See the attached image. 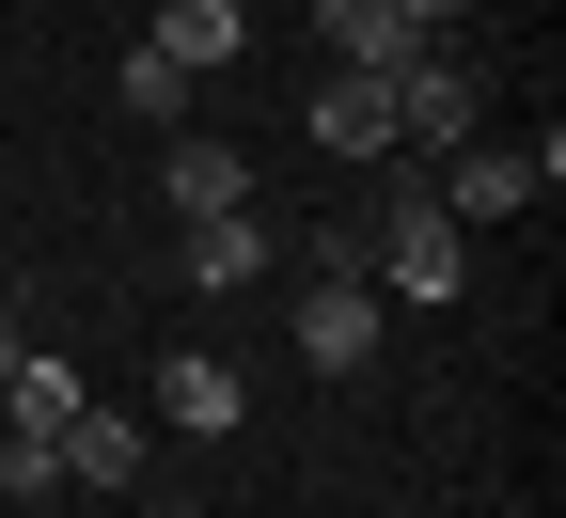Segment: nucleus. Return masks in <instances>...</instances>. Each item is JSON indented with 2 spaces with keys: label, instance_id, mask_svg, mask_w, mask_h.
I'll use <instances>...</instances> for the list:
<instances>
[{
  "label": "nucleus",
  "instance_id": "nucleus-11",
  "mask_svg": "<svg viewBox=\"0 0 566 518\" xmlns=\"http://www.w3.org/2000/svg\"><path fill=\"white\" fill-rule=\"evenodd\" d=\"M268 252H283V236H268V204H221V220H189V252H174V267H189V283H268Z\"/></svg>",
  "mask_w": 566,
  "mask_h": 518
},
{
  "label": "nucleus",
  "instance_id": "nucleus-8",
  "mask_svg": "<svg viewBox=\"0 0 566 518\" xmlns=\"http://www.w3.org/2000/svg\"><path fill=\"white\" fill-rule=\"evenodd\" d=\"M315 47H331V63H363V80H394L424 32H409V0H315Z\"/></svg>",
  "mask_w": 566,
  "mask_h": 518
},
{
  "label": "nucleus",
  "instance_id": "nucleus-10",
  "mask_svg": "<svg viewBox=\"0 0 566 518\" xmlns=\"http://www.w3.org/2000/svg\"><path fill=\"white\" fill-rule=\"evenodd\" d=\"M315 141H331V158H394V80L331 63V95H315Z\"/></svg>",
  "mask_w": 566,
  "mask_h": 518
},
{
  "label": "nucleus",
  "instance_id": "nucleus-5",
  "mask_svg": "<svg viewBox=\"0 0 566 518\" xmlns=\"http://www.w3.org/2000/svg\"><path fill=\"white\" fill-rule=\"evenodd\" d=\"M158 204H174V220H221V204H252V158H237L221 126H174V141H158Z\"/></svg>",
  "mask_w": 566,
  "mask_h": 518
},
{
  "label": "nucleus",
  "instance_id": "nucleus-15",
  "mask_svg": "<svg viewBox=\"0 0 566 518\" xmlns=\"http://www.w3.org/2000/svg\"><path fill=\"white\" fill-rule=\"evenodd\" d=\"M0 378H17V315H0Z\"/></svg>",
  "mask_w": 566,
  "mask_h": 518
},
{
  "label": "nucleus",
  "instance_id": "nucleus-16",
  "mask_svg": "<svg viewBox=\"0 0 566 518\" xmlns=\"http://www.w3.org/2000/svg\"><path fill=\"white\" fill-rule=\"evenodd\" d=\"M0 518H17V503H0Z\"/></svg>",
  "mask_w": 566,
  "mask_h": 518
},
{
  "label": "nucleus",
  "instance_id": "nucleus-2",
  "mask_svg": "<svg viewBox=\"0 0 566 518\" xmlns=\"http://www.w3.org/2000/svg\"><path fill=\"white\" fill-rule=\"evenodd\" d=\"M363 267H378V299H457V283H472V236L441 220V189L394 173V204L363 220Z\"/></svg>",
  "mask_w": 566,
  "mask_h": 518
},
{
  "label": "nucleus",
  "instance_id": "nucleus-14",
  "mask_svg": "<svg viewBox=\"0 0 566 518\" xmlns=\"http://www.w3.org/2000/svg\"><path fill=\"white\" fill-rule=\"evenodd\" d=\"M17 518H80V503H63V487H48V503H17Z\"/></svg>",
  "mask_w": 566,
  "mask_h": 518
},
{
  "label": "nucleus",
  "instance_id": "nucleus-3",
  "mask_svg": "<svg viewBox=\"0 0 566 518\" xmlns=\"http://www.w3.org/2000/svg\"><path fill=\"white\" fill-rule=\"evenodd\" d=\"M472 126H488V80H472L457 47H409L394 63V158H457Z\"/></svg>",
  "mask_w": 566,
  "mask_h": 518
},
{
  "label": "nucleus",
  "instance_id": "nucleus-4",
  "mask_svg": "<svg viewBox=\"0 0 566 518\" xmlns=\"http://www.w3.org/2000/svg\"><path fill=\"white\" fill-rule=\"evenodd\" d=\"M551 173H566V141H535V158H520V141H457V158H441V220H457V236H472V220H520Z\"/></svg>",
  "mask_w": 566,
  "mask_h": 518
},
{
  "label": "nucleus",
  "instance_id": "nucleus-9",
  "mask_svg": "<svg viewBox=\"0 0 566 518\" xmlns=\"http://www.w3.org/2000/svg\"><path fill=\"white\" fill-rule=\"evenodd\" d=\"M63 487H95V503H126V487H142V424L80 393V424H63Z\"/></svg>",
  "mask_w": 566,
  "mask_h": 518
},
{
  "label": "nucleus",
  "instance_id": "nucleus-1",
  "mask_svg": "<svg viewBox=\"0 0 566 518\" xmlns=\"http://www.w3.org/2000/svg\"><path fill=\"white\" fill-rule=\"evenodd\" d=\"M378 267H363V236H331L315 267H300V378H363L378 361Z\"/></svg>",
  "mask_w": 566,
  "mask_h": 518
},
{
  "label": "nucleus",
  "instance_id": "nucleus-12",
  "mask_svg": "<svg viewBox=\"0 0 566 518\" xmlns=\"http://www.w3.org/2000/svg\"><path fill=\"white\" fill-rule=\"evenodd\" d=\"M189 95H205L189 63H158V47H126V110H142V126H189Z\"/></svg>",
  "mask_w": 566,
  "mask_h": 518
},
{
  "label": "nucleus",
  "instance_id": "nucleus-7",
  "mask_svg": "<svg viewBox=\"0 0 566 518\" xmlns=\"http://www.w3.org/2000/svg\"><path fill=\"white\" fill-rule=\"evenodd\" d=\"M158 63H189V80H221V63L252 47V0H158V32H142Z\"/></svg>",
  "mask_w": 566,
  "mask_h": 518
},
{
  "label": "nucleus",
  "instance_id": "nucleus-6",
  "mask_svg": "<svg viewBox=\"0 0 566 518\" xmlns=\"http://www.w3.org/2000/svg\"><path fill=\"white\" fill-rule=\"evenodd\" d=\"M237 409H252V378H237L221 346H174V361H158V424H174V440H237Z\"/></svg>",
  "mask_w": 566,
  "mask_h": 518
},
{
  "label": "nucleus",
  "instance_id": "nucleus-13",
  "mask_svg": "<svg viewBox=\"0 0 566 518\" xmlns=\"http://www.w3.org/2000/svg\"><path fill=\"white\" fill-rule=\"evenodd\" d=\"M441 17H472V0H409V32H441Z\"/></svg>",
  "mask_w": 566,
  "mask_h": 518
}]
</instances>
